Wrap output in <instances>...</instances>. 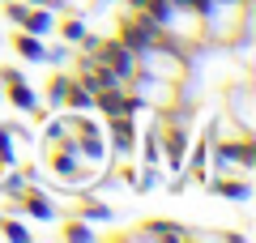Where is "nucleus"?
I'll use <instances>...</instances> for the list:
<instances>
[{"instance_id": "f257e3e1", "label": "nucleus", "mask_w": 256, "mask_h": 243, "mask_svg": "<svg viewBox=\"0 0 256 243\" xmlns=\"http://www.w3.org/2000/svg\"><path fill=\"white\" fill-rule=\"evenodd\" d=\"M132 68L146 72V77H162V81H188L192 77V64H188V52H180L175 43H166V38L150 34L146 43L132 47Z\"/></svg>"}, {"instance_id": "f03ea898", "label": "nucleus", "mask_w": 256, "mask_h": 243, "mask_svg": "<svg viewBox=\"0 0 256 243\" xmlns=\"http://www.w3.org/2000/svg\"><path fill=\"white\" fill-rule=\"evenodd\" d=\"M222 111H226L244 132H256V86L248 77H235L226 90H222Z\"/></svg>"}, {"instance_id": "7ed1b4c3", "label": "nucleus", "mask_w": 256, "mask_h": 243, "mask_svg": "<svg viewBox=\"0 0 256 243\" xmlns=\"http://www.w3.org/2000/svg\"><path fill=\"white\" fill-rule=\"evenodd\" d=\"M13 47H18L26 60H43V43H38V34H30V30H22V34L13 38Z\"/></svg>"}, {"instance_id": "20e7f679", "label": "nucleus", "mask_w": 256, "mask_h": 243, "mask_svg": "<svg viewBox=\"0 0 256 243\" xmlns=\"http://www.w3.org/2000/svg\"><path fill=\"white\" fill-rule=\"evenodd\" d=\"M64 34H68V38H86V26H82V22H64Z\"/></svg>"}]
</instances>
